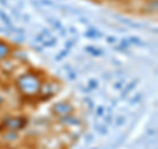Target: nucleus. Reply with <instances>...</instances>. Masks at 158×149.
Segmentation results:
<instances>
[{"label": "nucleus", "instance_id": "nucleus-1", "mask_svg": "<svg viewBox=\"0 0 158 149\" xmlns=\"http://www.w3.org/2000/svg\"><path fill=\"white\" fill-rule=\"evenodd\" d=\"M15 86L17 91L25 98H34L38 96L40 90L42 86V79L34 71H25L20 74L15 79Z\"/></svg>", "mask_w": 158, "mask_h": 149}, {"label": "nucleus", "instance_id": "nucleus-2", "mask_svg": "<svg viewBox=\"0 0 158 149\" xmlns=\"http://www.w3.org/2000/svg\"><path fill=\"white\" fill-rule=\"evenodd\" d=\"M4 130L11 131H21L28 126V119L25 116H13V115H6L3 117L2 124Z\"/></svg>", "mask_w": 158, "mask_h": 149}, {"label": "nucleus", "instance_id": "nucleus-3", "mask_svg": "<svg viewBox=\"0 0 158 149\" xmlns=\"http://www.w3.org/2000/svg\"><path fill=\"white\" fill-rule=\"evenodd\" d=\"M74 111H75V108H74L73 104L69 102H65V100L54 103L50 108L52 115L57 116V117H61L63 115H69V113H74Z\"/></svg>", "mask_w": 158, "mask_h": 149}, {"label": "nucleus", "instance_id": "nucleus-4", "mask_svg": "<svg viewBox=\"0 0 158 149\" xmlns=\"http://www.w3.org/2000/svg\"><path fill=\"white\" fill-rule=\"evenodd\" d=\"M59 121L62 124H65V126H78V124H81V119L78 116H75L74 113H69V115H63L61 117H58Z\"/></svg>", "mask_w": 158, "mask_h": 149}, {"label": "nucleus", "instance_id": "nucleus-5", "mask_svg": "<svg viewBox=\"0 0 158 149\" xmlns=\"http://www.w3.org/2000/svg\"><path fill=\"white\" fill-rule=\"evenodd\" d=\"M12 46L9 45L7 41H4V40L0 38V61L7 57H11L12 56Z\"/></svg>", "mask_w": 158, "mask_h": 149}, {"label": "nucleus", "instance_id": "nucleus-6", "mask_svg": "<svg viewBox=\"0 0 158 149\" xmlns=\"http://www.w3.org/2000/svg\"><path fill=\"white\" fill-rule=\"evenodd\" d=\"M157 8H158L157 0H146L145 6H144V8H142V12L148 13V15H153V13L157 12Z\"/></svg>", "mask_w": 158, "mask_h": 149}, {"label": "nucleus", "instance_id": "nucleus-7", "mask_svg": "<svg viewBox=\"0 0 158 149\" xmlns=\"http://www.w3.org/2000/svg\"><path fill=\"white\" fill-rule=\"evenodd\" d=\"M3 138L6 141H16L17 138H19V133L17 131H11V130H7L6 132H4V135H3Z\"/></svg>", "mask_w": 158, "mask_h": 149}, {"label": "nucleus", "instance_id": "nucleus-8", "mask_svg": "<svg viewBox=\"0 0 158 149\" xmlns=\"http://www.w3.org/2000/svg\"><path fill=\"white\" fill-rule=\"evenodd\" d=\"M85 36H86L87 38H100V37H103V33L99 32L98 29H95V28H90V29H88V31L85 33Z\"/></svg>", "mask_w": 158, "mask_h": 149}, {"label": "nucleus", "instance_id": "nucleus-9", "mask_svg": "<svg viewBox=\"0 0 158 149\" xmlns=\"http://www.w3.org/2000/svg\"><path fill=\"white\" fill-rule=\"evenodd\" d=\"M85 50L87 53H90L91 56H94V57H100V56H103V49L95 48V46H92V45L91 46H86Z\"/></svg>", "mask_w": 158, "mask_h": 149}, {"label": "nucleus", "instance_id": "nucleus-10", "mask_svg": "<svg viewBox=\"0 0 158 149\" xmlns=\"http://www.w3.org/2000/svg\"><path fill=\"white\" fill-rule=\"evenodd\" d=\"M136 83H137V81L128 83L125 87H123V88H121V98H127V96H128V94H129V92L133 90V88L136 87Z\"/></svg>", "mask_w": 158, "mask_h": 149}, {"label": "nucleus", "instance_id": "nucleus-11", "mask_svg": "<svg viewBox=\"0 0 158 149\" xmlns=\"http://www.w3.org/2000/svg\"><path fill=\"white\" fill-rule=\"evenodd\" d=\"M0 20H2V21L6 24L7 28L8 27H12V20H11V17H9L8 15L3 11V9H0Z\"/></svg>", "mask_w": 158, "mask_h": 149}, {"label": "nucleus", "instance_id": "nucleus-12", "mask_svg": "<svg viewBox=\"0 0 158 149\" xmlns=\"http://www.w3.org/2000/svg\"><path fill=\"white\" fill-rule=\"evenodd\" d=\"M56 44H57V38L50 37V38L44 40L41 42V45H42V48H53V46H56Z\"/></svg>", "mask_w": 158, "mask_h": 149}, {"label": "nucleus", "instance_id": "nucleus-13", "mask_svg": "<svg viewBox=\"0 0 158 149\" xmlns=\"http://www.w3.org/2000/svg\"><path fill=\"white\" fill-rule=\"evenodd\" d=\"M128 41H129V44H132V45H137V46H145V44L141 41L138 37H136V36H132V37H129L128 38Z\"/></svg>", "mask_w": 158, "mask_h": 149}, {"label": "nucleus", "instance_id": "nucleus-14", "mask_svg": "<svg viewBox=\"0 0 158 149\" xmlns=\"http://www.w3.org/2000/svg\"><path fill=\"white\" fill-rule=\"evenodd\" d=\"M69 53H70V50L69 49H63V50L58 54V56H56V61H62L63 58H65L66 56H69Z\"/></svg>", "mask_w": 158, "mask_h": 149}, {"label": "nucleus", "instance_id": "nucleus-15", "mask_svg": "<svg viewBox=\"0 0 158 149\" xmlns=\"http://www.w3.org/2000/svg\"><path fill=\"white\" fill-rule=\"evenodd\" d=\"M99 86V82L96 81V79H90L88 81V84H87V87L90 88V90H95V88Z\"/></svg>", "mask_w": 158, "mask_h": 149}, {"label": "nucleus", "instance_id": "nucleus-16", "mask_svg": "<svg viewBox=\"0 0 158 149\" xmlns=\"http://www.w3.org/2000/svg\"><path fill=\"white\" fill-rule=\"evenodd\" d=\"M141 99H142V94H141V92H137L136 95L133 96V98L131 99V100H129V103H131V104H136V103L140 102Z\"/></svg>", "mask_w": 158, "mask_h": 149}, {"label": "nucleus", "instance_id": "nucleus-17", "mask_svg": "<svg viewBox=\"0 0 158 149\" xmlns=\"http://www.w3.org/2000/svg\"><path fill=\"white\" fill-rule=\"evenodd\" d=\"M37 2H38V4H42V6H48V7L56 6L53 0H37Z\"/></svg>", "mask_w": 158, "mask_h": 149}, {"label": "nucleus", "instance_id": "nucleus-18", "mask_svg": "<svg viewBox=\"0 0 158 149\" xmlns=\"http://www.w3.org/2000/svg\"><path fill=\"white\" fill-rule=\"evenodd\" d=\"M125 123V116H123V115H120V116H117V119H116V123H115V126L116 127H121L123 124Z\"/></svg>", "mask_w": 158, "mask_h": 149}, {"label": "nucleus", "instance_id": "nucleus-19", "mask_svg": "<svg viewBox=\"0 0 158 149\" xmlns=\"http://www.w3.org/2000/svg\"><path fill=\"white\" fill-rule=\"evenodd\" d=\"M129 45H131V44H129L128 40H121V41H120V46H118V48H120L121 50H125V49H128V46H129Z\"/></svg>", "mask_w": 158, "mask_h": 149}, {"label": "nucleus", "instance_id": "nucleus-20", "mask_svg": "<svg viewBox=\"0 0 158 149\" xmlns=\"http://www.w3.org/2000/svg\"><path fill=\"white\" fill-rule=\"evenodd\" d=\"M104 112H106V107L104 106H99L96 108V116H104Z\"/></svg>", "mask_w": 158, "mask_h": 149}, {"label": "nucleus", "instance_id": "nucleus-21", "mask_svg": "<svg viewBox=\"0 0 158 149\" xmlns=\"http://www.w3.org/2000/svg\"><path fill=\"white\" fill-rule=\"evenodd\" d=\"M98 132L100 133V135H107V133H108V128L106 126H99L98 127Z\"/></svg>", "mask_w": 158, "mask_h": 149}, {"label": "nucleus", "instance_id": "nucleus-22", "mask_svg": "<svg viewBox=\"0 0 158 149\" xmlns=\"http://www.w3.org/2000/svg\"><path fill=\"white\" fill-rule=\"evenodd\" d=\"M41 36H42L44 38H50V37H52V33H50V31H49V29H42Z\"/></svg>", "mask_w": 158, "mask_h": 149}, {"label": "nucleus", "instance_id": "nucleus-23", "mask_svg": "<svg viewBox=\"0 0 158 149\" xmlns=\"http://www.w3.org/2000/svg\"><path fill=\"white\" fill-rule=\"evenodd\" d=\"M123 87H124V81H118V82L115 83V86H113L115 90H121Z\"/></svg>", "mask_w": 158, "mask_h": 149}, {"label": "nucleus", "instance_id": "nucleus-24", "mask_svg": "<svg viewBox=\"0 0 158 149\" xmlns=\"http://www.w3.org/2000/svg\"><path fill=\"white\" fill-rule=\"evenodd\" d=\"M74 44H75V40H69L65 46H66V49H69V50H70V49L74 46Z\"/></svg>", "mask_w": 158, "mask_h": 149}, {"label": "nucleus", "instance_id": "nucleus-25", "mask_svg": "<svg viewBox=\"0 0 158 149\" xmlns=\"http://www.w3.org/2000/svg\"><path fill=\"white\" fill-rule=\"evenodd\" d=\"M67 78L70 79V81H74V79L77 78V73L75 71H69L67 73Z\"/></svg>", "mask_w": 158, "mask_h": 149}, {"label": "nucleus", "instance_id": "nucleus-26", "mask_svg": "<svg viewBox=\"0 0 158 149\" xmlns=\"http://www.w3.org/2000/svg\"><path fill=\"white\" fill-rule=\"evenodd\" d=\"M53 27L56 28V29H61L62 28V24H61L59 20H54V21H53Z\"/></svg>", "mask_w": 158, "mask_h": 149}, {"label": "nucleus", "instance_id": "nucleus-27", "mask_svg": "<svg viewBox=\"0 0 158 149\" xmlns=\"http://www.w3.org/2000/svg\"><path fill=\"white\" fill-rule=\"evenodd\" d=\"M23 41H24V34H23L21 37H15L13 38V42L15 44H19V45H20V44H23Z\"/></svg>", "mask_w": 158, "mask_h": 149}, {"label": "nucleus", "instance_id": "nucleus-28", "mask_svg": "<svg viewBox=\"0 0 158 149\" xmlns=\"http://www.w3.org/2000/svg\"><path fill=\"white\" fill-rule=\"evenodd\" d=\"M85 100H86V102H87V104H88V106H87V107H88V108H90V110H92V108H94V102L91 100V99H90V98H85Z\"/></svg>", "mask_w": 158, "mask_h": 149}, {"label": "nucleus", "instance_id": "nucleus-29", "mask_svg": "<svg viewBox=\"0 0 158 149\" xmlns=\"http://www.w3.org/2000/svg\"><path fill=\"white\" fill-rule=\"evenodd\" d=\"M107 42H108V44H115V42H116V37L108 36V37H107Z\"/></svg>", "mask_w": 158, "mask_h": 149}, {"label": "nucleus", "instance_id": "nucleus-30", "mask_svg": "<svg viewBox=\"0 0 158 149\" xmlns=\"http://www.w3.org/2000/svg\"><path fill=\"white\" fill-rule=\"evenodd\" d=\"M104 120H106V123H107V124H111V123H112V120H113V117H112V115H107V116L104 117Z\"/></svg>", "mask_w": 158, "mask_h": 149}, {"label": "nucleus", "instance_id": "nucleus-31", "mask_svg": "<svg viewBox=\"0 0 158 149\" xmlns=\"http://www.w3.org/2000/svg\"><path fill=\"white\" fill-rule=\"evenodd\" d=\"M12 15L13 16H16L17 19L20 17V12H19V9L17 8H12Z\"/></svg>", "mask_w": 158, "mask_h": 149}, {"label": "nucleus", "instance_id": "nucleus-32", "mask_svg": "<svg viewBox=\"0 0 158 149\" xmlns=\"http://www.w3.org/2000/svg\"><path fill=\"white\" fill-rule=\"evenodd\" d=\"M34 40H36V41H37V42H40V44H41V42H42V41H44V40H45V38H44V37L41 36V33H40V34H38V36H36V38H34Z\"/></svg>", "mask_w": 158, "mask_h": 149}, {"label": "nucleus", "instance_id": "nucleus-33", "mask_svg": "<svg viewBox=\"0 0 158 149\" xmlns=\"http://www.w3.org/2000/svg\"><path fill=\"white\" fill-rule=\"evenodd\" d=\"M66 29H63V28H61V29H59V36H61V37H65L66 36Z\"/></svg>", "mask_w": 158, "mask_h": 149}, {"label": "nucleus", "instance_id": "nucleus-34", "mask_svg": "<svg viewBox=\"0 0 158 149\" xmlns=\"http://www.w3.org/2000/svg\"><path fill=\"white\" fill-rule=\"evenodd\" d=\"M69 32L73 33V34H75V33H77V29L74 28V27H70V28H69Z\"/></svg>", "mask_w": 158, "mask_h": 149}, {"label": "nucleus", "instance_id": "nucleus-35", "mask_svg": "<svg viewBox=\"0 0 158 149\" xmlns=\"http://www.w3.org/2000/svg\"><path fill=\"white\" fill-rule=\"evenodd\" d=\"M0 4H3V6H6V7L9 6V4H8V0H0Z\"/></svg>", "mask_w": 158, "mask_h": 149}, {"label": "nucleus", "instance_id": "nucleus-36", "mask_svg": "<svg viewBox=\"0 0 158 149\" xmlns=\"http://www.w3.org/2000/svg\"><path fill=\"white\" fill-rule=\"evenodd\" d=\"M79 21H81L82 24H87V23H88V20L85 19V17H81V19H79Z\"/></svg>", "mask_w": 158, "mask_h": 149}, {"label": "nucleus", "instance_id": "nucleus-37", "mask_svg": "<svg viewBox=\"0 0 158 149\" xmlns=\"http://www.w3.org/2000/svg\"><path fill=\"white\" fill-rule=\"evenodd\" d=\"M3 103H4V96H3V95H0V106H2Z\"/></svg>", "mask_w": 158, "mask_h": 149}, {"label": "nucleus", "instance_id": "nucleus-38", "mask_svg": "<svg viewBox=\"0 0 158 149\" xmlns=\"http://www.w3.org/2000/svg\"><path fill=\"white\" fill-rule=\"evenodd\" d=\"M94 138H92V135H90V136H87V141H92Z\"/></svg>", "mask_w": 158, "mask_h": 149}, {"label": "nucleus", "instance_id": "nucleus-39", "mask_svg": "<svg viewBox=\"0 0 158 149\" xmlns=\"http://www.w3.org/2000/svg\"><path fill=\"white\" fill-rule=\"evenodd\" d=\"M24 20H25V21L28 23V20H29V16H27V15H25V16H24Z\"/></svg>", "mask_w": 158, "mask_h": 149}, {"label": "nucleus", "instance_id": "nucleus-40", "mask_svg": "<svg viewBox=\"0 0 158 149\" xmlns=\"http://www.w3.org/2000/svg\"><path fill=\"white\" fill-rule=\"evenodd\" d=\"M92 149H99V148H92Z\"/></svg>", "mask_w": 158, "mask_h": 149}]
</instances>
